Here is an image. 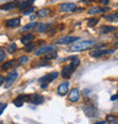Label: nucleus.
Instances as JSON below:
<instances>
[{"mask_svg":"<svg viewBox=\"0 0 118 124\" xmlns=\"http://www.w3.org/2000/svg\"><path fill=\"white\" fill-rule=\"evenodd\" d=\"M55 58H57V53L56 52H53V53H50L49 55H47L44 59L47 60H51V59H55Z\"/></svg>","mask_w":118,"mask_h":124,"instance_id":"obj_27","label":"nucleus"},{"mask_svg":"<svg viewBox=\"0 0 118 124\" xmlns=\"http://www.w3.org/2000/svg\"><path fill=\"white\" fill-rule=\"evenodd\" d=\"M3 81H5V78H3L2 76H0V86L3 84Z\"/></svg>","mask_w":118,"mask_h":124,"instance_id":"obj_32","label":"nucleus"},{"mask_svg":"<svg viewBox=\"0 0 118 124\" xmlns=\"http://www.w3.org/2000/svg\"><path fill=\"white\" fill-rule=\"evenodd\" d=\"M79 99V90L77 88H73L68 94V101L72 103H75Z\"/></svg>","mask_w":118,"mask_h":124,"instance_id":"obj_6","label":"nucleus"},{"mask_svg":"<svg viewBox=\"0 0 118 124\" xmlns=\"http://www.w3.org/2000/svg\"><path fill=\"white\" fill-rule=\"evenodd\" d=\"M114 120H116L115 116H112V115H108V116H107V121L108 122H111V121H114Z\"/></svg>","mask_w":118,"mask_h":124,"instance_id":"obj_30","label":"nucleus"},{"mask_svg":"<svg viewBox=\"0 0 118 124\" xmlns=\"http://www.w3.org/2000/svg\"><path fill=\"white\" fill-rule=\"evenodd\" d=\"M36 25H38V24L33 22V23H31V24H29V25H26L25 27H23V30H22V31H23V32H25V31H29V30H31V28H33V27H35Z\"/></svg>","mask_w":118,"mask_h":124,"instance_id":"obj_22","label":"nucleus"},{"mask_svg":"<svg viewBox=\"0 0 118 124\" xmlns=\"http://www.w3.org/2000/svg\"><path fill=\"white\" fill-rule=\"evenodd\" d=\"M74 70H75V67H74L72 63H69L68 65H65L61 70V77L65 79H68L69 77L73 75Z\"/></svg>","mask_w":118,"mask_h":124,"instance_id":"obj_3","label":"nucleus"},{"mask_svg":"<svg viewBox=\"0 0 118 124\" xmlns=\"http://www.w3.org/2000/svg\"><path fill=\"white\" fill-rule=\"evenodd\" d=\"M118 97V95H115V96H111V101H116Z\"/></svg>","mask_w":118,"mask_h":124,"instance_id":"obj_34","label":"nucleus"},{"mask_svg":"<svg viewBox=\"0 0 118 124\" xmlns=\"http://www.w3.org/2000/svg\"><path fill=\"white\" fill-rule=\"evenodd\" d=\"M17 76H18V73H17L16 71H14V72H10L9 75L7 76V78H6V84H5V87L6 88H8L11 84H13L15 80H16L17 78Z\"/></svg>","mask_w":118,"mask_h":124,"instance_id":"obj_8","label":"nucleus"},{"mask_svg":"<svg viewBox=\"0 0 118 124\" xmlns=\"http://www.w3.org/2000/svg\"><path fill=\"white\" fill-rule=\"evenodd\" d=\"M109 8H100V7H93L91 9L88 10V14L90 15H97V14H102V13H106V11H108Z\"/></svg>","mask_w":118,"mask_h":124,"instance_id":"obj_10","label":"nucleus"},{"mask_svg":"<svg viewBox=\"0 0 118 124\" xmlns=\"http://www.w3.org/2000/svg\"><path fill=\"white\" fill-rule=\"evenodd\" d=\"M27 45H29V46H26V47H25V51H27V52L32 51V50L35 47V44H31V43H30V44H27Z\"/></svg>","mask_w":118,"mask_h":124,"instance_id":"obj_28","label":"nucleus"},{"mask_svg":"<svg viewBox=\"0 0 118 124\" xmlns=\"http://www.w3.org/2000/svg\"><path fill=\"white\" fill-rule=\"evenodd\" d=\"M57 47L55 45H43L41 46L40 49H38L35 51V55H42V54H46V53H50V52H53Z\"/></svg>","mask_w":118,"mask_h":124,"instance_id":"obj_2","label":"nucleus"},{"mask_svg":"<svg viewBox=\"0 0 118 124\" xmlns=\"http://www.w3.org/2000/svg\"><path fill=\"white\" fill-rule=\"evenodd\" d=\"M6 107H7L6 105H5V106H2V107H1V109H0V114L2 113V111H3V109H5V108H6Z\"/></svg>","mask_w":118,"mask_h":124,"instance_id":"obj_36","label":"nucleus"},{"mask_svg":"<svg viewBox=\"0 0 118 124\" xmlns=\"http://www.w3.org/2000/svg\"><path fill=\"white\" fill-rule=\"evenodd\" d=\"M17 7V5L13 2H9V3H6V5H3V6L0 7V9L1 10H11V9H15Z\"/></svg>","mask_w":118,"mask_h":124,"instance_id":"obj_15","label":"nucleus"},{"mask_svg":"<svg viewBox=\"0 0 118 124\" xmlns=\"http://www.w3.org/2000/svg\"><path fill=\"white\" fill-rule=\"evenodd\" d=\"M0 106H1V103H0Z\"/></svg>","mask_w":118,"mask_h":124,"instance_id":"obj_38","label":"nucleus"},{"mask_svg":"<svg viewBox=\"0 0 118 124\" xmlns=\"http://www.w3.org/2000/svg\"><path fill=\"white\" fill-rule=\"evenodd\" d=\"M98 23H99V18H91V19L88 22V27H93Z\"/></svg>","mask_w":118,"mask_h":124,"instance_id":"obj_20","label":"nucleus"},{"mask_svg":"<svg viewBox=\"0 0 118 124\" xmlns=\"http://www.w3.org/2000/svg\"><path fill=\"white\" fill-rule=\"evenodd\" d=\"M16 49H17L16 44H15V43H11V44L9 45V47H8V52H9V53H13L14 51H16Z\"/></svg>","mask_w":118,"mask_h":124,"instance_id":"obj_24","label":"nucleus"},{"mask_svg":"<svg viewBox=\"0 0 118 124\" xmlns=\"http://www.w3.org/2000/svg\"><path fill=\"white\" fill-rule=\"evenodd\" d=\"M14 63H15V61H14V60H10V61H8L7 63L2 64V67H1V68H2V70H8L9 68H11V67H13Z\"/></svg>","mask_w":118,"mask_h":124,"instance_id":"obj_18","label":"nucleus"},{"mask_svg":"<svg viewBox=\"0 0 118 124\" xmlns=\"http://www.w3.org/2000/svg\"><path fill=\"white\" fill-rule=\"evenodd\" d=\"M30 5H31V2H30V0H27V1H20V2L17 5V7H18L20 10L29 9V8H30Z\"/></svg>","mask_w":118,"mask_h":124,"instance_id":"obj_16","label":"nucleus"},{"mask_svg":"<svg viewBox=\"0 0 118 124\" xmlns=\"http://www.w3.org/2000/svg\"><path fill=\"white\" fill-rule=\"evenodd\" d=\"M105 18L108 20H118V11L111 14V15H109V16H105Z\"/></svg>","mask_w":118,"mask_h":124,"instance_id":"obj_19","label":"nucleus"},{"mask_svg":"<svg viewBox=\"0 0 118 124\" xmlns=\"http://www.w3.org/2000/svg\"><path fill=\"white\" fill-rule=\"evenodd\" d=\"M95 124H105V122H98V123H95Z\"/></svg>","mask_w":118,"mask_h":124,"instance_id":"obj_37","label":"nucleus"},{"mask_svg":"<svg viewBox=\"0 0 118 124\" xmlns=\"http://www.w3.org/2000/svg\"><path fill=\"white\" fill-rule=\"evenodd\" d=\"M50 13H51L50 9H48V8H43V9H40L39 11L36 13V16L42 18V17H47L48 15H50Z\"/></svg>","mask_w":118,"mask_h":124,"instance_id":"obj_14","label":"nucleus"},{"mask_svg":"<svg viewBox=\"0 0 118 124\" xmlns=\"http://www.w3.org/2000/svg\"><path fill=\"white\" fill-rule=\"evenodd\" d=\"M76 41H79V39L76 36H64L57 39V44H70Z\"/></svg>","mask_w":118,"mask_h":124,"instance_id":"obj_4","label":"nucleus"},{"mask_svg":"<svg viewBox=\"0 0 118 124\" xmlns=\"http://www.w3.org/2000/svg\"><path fill=\"white\" fill-rule=\"evenodd\" d=\"M77 9V6L75 3L68 2V3H62L60 6V10L64 11V13H72V11H75Z\"/></svg>","mask_w":118,"mask_h":124,"instance_id":"obj_5","label":"nucleus"},{"mask_svg":"<svg viewBox=\"0 0 118 124\" xmlns=\"http://www.w3.org/2000/svg\"><path fill=\"white\" fill-rule=\"evenodd\" d=\"M33 39H34V35L33 34H26V35H24L20 39V42L23 43L24 45H27V44H30V43L32 42Z\"/></svg>","mask_w":118,"mask_h":124,"instance_id":"obj_12","label":"nucleus"},{"mask_svg":"<svg viewBox=\"0 0 118 124\" xmlns=\"http://www.w3.org/2000/svg\"><path fill=\"white\" fill-rule=\"evenodd\" d=\"M70 63H72V64L76 68V67H79V60L76 59V58H74V59H73V61L70 62Z\"/></svg>","mask_w":118,"mask_h":124,"instance_id":"obj_29","label":"nucleus"},{"mask_svg":"<svg viewBox=\"0 0 118 124\" xmlns=\"http://www.w3.org/2000/svg\"><path fill=\"white\" fill-rule=\"evenodd\" d=\"M20 24V18H13V19H9L6 22V26L9 27V28H14V27H17Z\"/></svg>","mask_w":118,"mask_h":124,"instance_id":"obj_11","label":"nucleus"},{"mask_svg":"<svg viewBox=\"0 0 118 124\" xmlns=\"http://www.w3.org/2000/svg\"><path fill=\"white\" fill-rule=\"evenodd\" d=\"M31 101H32L33 104L39 105V104H41V103H43V97L41 96V95L34 94V95H32V96H31Z\"/></svg>","mask_w":118,"mask_h":124,"instance_id":"obj_13","label":"nucleus"},{"mask_svg":"<svg viewBox=\"0 0 118 124\" xmlns=\"http://www.w3.org/2000/svg\"><path fill=\"white\" fill-rule=\"evenodd\" d=\"M109 124H118V121H116V120H114V121L109 122Z\"/></svg>","mask_w":118,"mask_h":124,"instance_id":"obj_35","label":"nucleus"},{"mask_svg":"<svg viewBox=\"0 0 118 124\" xmlns=\"http://www.w3.org/2000/svg\"><path fill=\"white\" fill-rule=\"evenodd\" d=\"M39 27H36L35 30H36V32H44V31L47 30V24H42V25H38Z\"/></svg>","mask_w":118,"mask_h":124,"instance_id":"obj_23","label":"nucleus"},{"mask_svg":"<svg viewBox=\"0 0 118 124\" xmlns=\"http://www.w3.org/2000/svg\"><path fill=\"white\" fill-rule=\"evenodd\" d=\"M114 51L112 50H94V51H92L90 54H91L92 58H99V56H101L102 54H106V53H112Z\"/></svg>","mask_w":118,"mask_h":124,"instance_id":"obj_9","label":"nucleus"},{"mask_svg":"<svg viewBox=\"0 0 118 124\" xmlns=\"http://www.w3.org/2000/svg\"><path fill=\"white\" fill-rule=\"evenodd\" d=\"M34 9H35L34 7H32V8H29V10L24 11V14H25V15H27V14H31V13H33V11H34Z\"/></svg>","mask_w":118,"mask_h":124,"instance_id":"obj_31","label":"nucleus"},{"mask_svg":"<svg viewBox=\"0 0 118 124\" xmlns=\"http://www.w3.org/2000/svg\"><path fill=\"white\" fill-rule=\"evenodd\" d=\"M93 44H94V41H92V39L81 41V42H77L76 44L70 46V51H84V50L91 47Z\"/></svg>","mask_w":118,"mask_h":124,"instance_id":"obj_1","label":"nucleus"},{"mask_svg":"<svg viewBox=\"0 0 118 124\" xmlns=\"http://www.w3.org/2000/svg\"><path fill=\"white\" fill-rule=\"evenodd\" d=\"M68 89H69V82L65 81L59 85L58 89H57V93H58V95H60V96H64V95H66L68 93Z\"/></svg>","mask_w":118,"mask_h":124,"instance_id":"obj_7","label":"nucleus"},{"mask_svg":"<svg viewBox=\"0 0 118 124\" xmlns=\"http://www.w3.org/2000/svg\"><path fill=\"white\" fill-rule=\"evenodd\" d=\"M26 62H29V58L27 56H20L18 59V63L20 64H23V63H26Z\"/></svg>","mask_w":118,"mask_h":124,"instance_id":"obj_25","label":"nucleus"},{"mask_svg":"<svg viewBox=\"0 0 118 124\" xmlns=\"http://www.w3.org/2000/svg\"><path fill=\"white\" fill-rule=\"evenodd\" d=\"M101 2H102V5H108V2H109V0H102Z\"/></svg>","mask_w":118,"mask_h":124,"instance_id":"obj_33","label":"nucleus"},{"mask_svg":"<svg viewBox=\"0 0 118 124\" xmlns=\"http://www.w3.org/2000/svg\"><path fill=\"white\" fill-rule=\"evenodd\" d=\"M5 58H6V53H5V50L1 47L0 49V61H3Z\"/></svg>","mask_w":118,"mask_h":124,"instance_id":"obj_26","label":"nucleus"},{"mask_svg":"<svg viewBox=\"0 0 118 124\" xmlns=\"http://www.w3.org/2000/svg\"><path fill=\"white\" fill-rule=\"evenodd\" d=\"M47 76H48V82H51L52 80H55V79L58 77V72L53 71V72H51V73H49V75H47Z\"/></svg>","mask_w":118,"mask_h":124,"instance_id":"obj_17","label":"nucleus"},{"mask_svg":"<svg viewBox=\"0 0 118 124\" xmlns=\"http://www.w3.org/2000/svg\"><path fill=\"white\" fill-rule=\"evenodd\" d=\"M112 31H115V27H112V26H103L101 28L102 33H110Z\"/></svg>","mask_w":118,"mask_h":124,"instance_id":"obj_21","label":"nucleus"}]
</instances>
